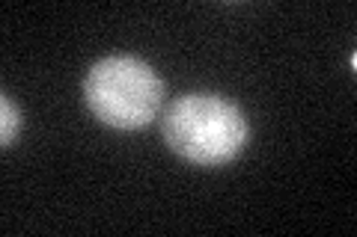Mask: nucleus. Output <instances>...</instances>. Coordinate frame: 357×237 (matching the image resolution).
I'll return each mask as SVG.
<instances>
[{
  "label": "nucleus",
  "instance_id": "f257e3e1",
  "mask_svg": "<svg viewBox=\"0 0 357 237\" xmlns=\"http://www.w3.org/2000/svg\"><path fill=\"white\" fill-rule=\"evenodd\" d=\"M161 131L170 152L194 166L232 163L250 140L248 116L218 92H185L170 101Z\"/></svg>",
  "mask_w": 357,
  "mask_h": 237
},
{
  "label": "nucleus",
  "instance_id": "f03ea898",
  "mask_svg": "<svg viewBox=\"0 0 357 237\" xmlns=\"http://www.w3.org/2000/svg\"><path fill=\"white\" fill-rule=\"evenodd\" d=\"M84 101L102 125L137 131L158 116L164 83L149 63L131 54H110L89 65L84 77Z\"/></svg>",
  "mask_w": 357,
  "mask_h": 237
},
{
  "label": "nucleus",
  "instance_id": "7ed1b4c3",
  "mask_svg": "<svg viewBox=\"0 0 357 237\" xmlns=\"http://www.w3.org/2000/svg\"><path fill=\"white\" fill-rule=\"evenodd\" d=\"M0 113H3V119H0V140H3V145L9 149V145H15L18 140V131H21V113L15 107V101L3 95L0 98Z\"/></svg>",
  "mask_w": 357,
  "mask_h": 237
}]
</instances>
